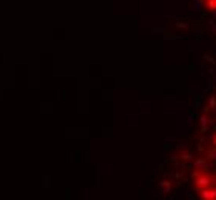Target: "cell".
<instances>
[{
  "instance_id": "cell-2",
  "label": "cell",
  "mask_w": 216,
  "mask_h": 200,
  "mask_svg": "<svg viewBox=\"0 0 216 200\" xmlns=\"http://www.w3.org/2000/svg\"><path fill=\"white\" fill-rule=\"evenodd\" d=\"M210 13H215L216 14V0H199Z\"/></svg>"
},
{
  "instance_id": "cell-1",
  "label": "cell",
  "mask_w": 216,
  "mask_h": 200,
  "mask_svg": "<svg viewBox=\"0 0 216 200\" xmlns=\"http://www.w3.org/2000/svg\"><path fill=\"white\" fill-rule=\"evenodd\" d=\"M193 183L202 199H216V131L201 142L199 157L193 168Z\"/></svg>"
}]
</instances>
